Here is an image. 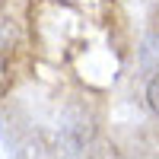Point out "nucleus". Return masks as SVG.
Here are the masks:
<instances>
[{
  "mask_svg": "<svg viewBox=\"0 0 159 159\" xmlns=\"http://www.w3.org/2000/svg\"><path fill=\"white\" fill-rule=\"evenodd\" d=\"M147 102H150V108L159 115V76L153 80V83L147 86Z\"/></svg>",
  "mask_w": 159,
  "mask_h": 159,
  "instance_id": "obj_1",
  "label": "nucleus"
}]
</instances>
